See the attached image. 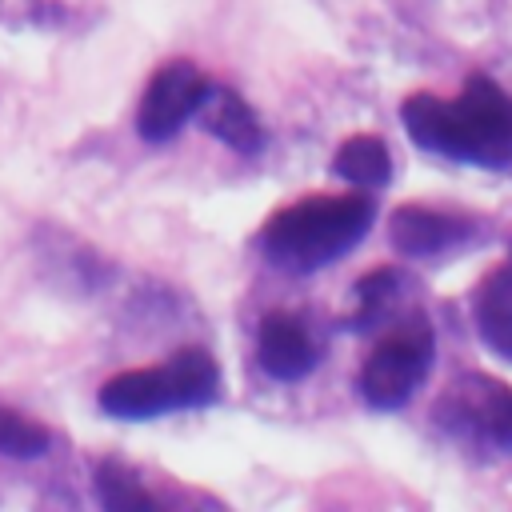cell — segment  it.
<instances>
[{
    "label": "cell",
    "instance_id": "6da1fadb",
    "mask_svg": "<svg viewBox=\"0 0 512 512\" xmlns=\"http://www.w3.org/2000/svg\"><path fill=\"white\" fill-rule=\"evenodd\" d=\"M400 116L412 144L424 152L476 168L512 164V96L488 76H472L456 100L412 92Z\"/></svg>",
    "mask_w": 512,
    "mask_h": 512
},
{
    "label": "cell",
    "instance_id": "7a4b0ae2",
    "mask_svg": "<svg viewBox=\"0 0 512 512\" xmlns=\"http://www.w3.org/2000/svg\"><path fill=\"white\" fill-rule=\"evenodd\" d=\"M376 204L364 192L348 196H304L284 204L256 232V248L272 268L316 272L332 260H344L372 228Z\"/></svg>",
    "mask_w": 512,
    "mask_h": 512
},
{
    "label": "cell",
    "instance_id": "3957f363",
    "mask_svg": "<svg viewBox=\"0 0 512 512\" xmlns=\"http://www.w3.org/2000/svg\"><path fill=\"white\" fill-rule=\"evenodd\" d=\"M220 396V368L204 348H184L164 364L128 368L100 388V408L116 420H156L180 408H204Z\"/></svg>",
    "mask_w": 512,
    "mask_h": 512
},
{
    "label": "cell",
    "instance_id": "277c9868",
    "mask_svg": "<svg viewBox=\"0 0 512 512\" xmlns=\"http://www.w3.org/2000/svg\"><path fill=\"white\" fill-rule=\"evenodd\" d=\"M432 356H436V336H432L428 320L424 316L400 320L360 364L356 388H360L364 404L380 408V412H392V408L408 404L412 392L424 384V376L432 368Z\"/></svg>",
    "mask_w": 512,
    "mask_h": 512
},
{
    "label": "cell",
    "instance_id": "5b68a950",
    "mask_svg": "<svg viewBox=\"0 0 512 512\" xmlns=\"http://www.w3.org/2000/svg\"><path fill=\"white\" fill-rule=\"evenodd\" d=\"M436 424L456 440L488 452H512V384L468 372L456 376L436 400Z\"/></svg>",
    "mask_w": 512,
    "mask_h": 512
},
{
    "label": "cell",
    "instance_id": "8992f818",
    "mask_svg": "<svg viewBox=\"0 0 512 512\" xmlns=\"http://www.w3.org/2000/svg\"><path fill=\"white\" fill-rule=\"evenodd\" d=\"M208 76L192 60H168L152 72L140 108H136V132L152 144L172 140L204 104L208 96Z\"/></svg>",
    "mask_w": 512,
    "mask_h": 512
},
{
    "label": "cell",
    "instance_id": "52a82bcc",
    "mask_svg": "<svg viewBox=\"0 0 512 512\" xmlns=\"http://www.w3.org/2000/svg\"><path fill=\"white\" fill-rule=\"evenodd\" d=\"M392 244L400 248V256H416V260H432L444 256L452 248H460L472 236V224L464 216H452L444 208H428V204H400L392 212V228H388Z\"/></svg>",
    "mask_w": 512,
    "mask_h": 512
},
{
    "label": "cell",
    "instance_id": "ba28073f",
    "mask_svg": "<svg viewBox=\"0 0 512 512\" xmlns=\"http://www.w3.org/2000/svg\"><path fill=\"white\" fill-rule=\"evenodd\" d=\"M256 360L272 380H304L320 364V344L296 316L268 312L256 332Z\"/></svg>",
    "mask_w": 512,
    "mask_h": 512
},
{
    "label": "cell",
    "instance_id": "9c48e42d",
    "mask_svg": "<svg viewBox=\"0 0 512 512\" xmlns=\"http://www.w3.org/2000/svg\"><path fill=\"white\" fill-rule=\"evenodd\" d=\"M200 124L216 136V140H224L232 152H240V156H252V152H260V144H264V128H260V120H256V112L248 108V100H240L232 88H208V96H204V104H200Z\"/></svg>",
    "mask_w": 512,
    "mask_h": 512
},
{
    "label": "cell",
    "instance_id": "30bf717a",
    "mask_svg": "<svg viewBox=\"0 0 512 512\" xmlns=\"http://www.w3.org/2000/svg\"><path fill=\"white\" fill-rule=\"evenodd\" d=\"M472 316H476L480 340H484L496 356L512 360V260L500 264V268H492V272L480 280Z\"/></svg>",
    "mask_w": 512,
    "mask_h": 512
},
{
    "label": "cell",
    "instance_id": "8fae6325",
    "mask_svg": "<svg viewBox=\"0 0 512 512\" xmlns=\"http://www.w3.org/2000/svg\"><path fill=\"white\" fill-rule=\"evenodd\" d=\"M408 296H412V276H404L400 268H372L356 284V312L348 316V328L356 332L380 328L384 320L396 316V308H404Z\"/></svg>",
    "mask_w": 512,
    "mask_h": 512
},
{
    "label": "cell",
    "instance_id": "7c38bea8",
    "mask_svg": "<svg viewBox=\"0 0 512 512\" xmlns=\"http://www.w3.org/2000/svg\"><path fill=\"white\" fill-rule=\"evenodd\" d=\"M332 172L356 188H384L392 180V156L384 148V140L376 136H348L340 148H336V160H332Z\"/></svg>",
    "mask_w": 512,
    "mask_h": 512
},
{
    "label": "cell",
    "instance_id": "4fadbf2b",
    "mask_svg": "<svg viewBox=\"0 0 512 512\" xmlns=\"http://www.w3.org/2000/svg\"><path fill=\"white\" fill-rule=\"evenodd\" d=\"M96 500L112 512H144L156 508V496L140 484V476L124 460H100L96 464Z\"/></svg>",
    "mask_w": 512,
    "mask_h": 512
},
{
    "label": "cell",
    "instance_id": "5bb4252c",
    "mask_svg": "<svg viewBox=\"0 0 512 512\" xmlns=\"http://www.w3.org/2000/svg\"><path fill=\"white\" fill-rule=\"evenodd\" d=\"M48 448H52V432H48L40 420H32V416H24V412L0 404V456L36 460V456H44Z\"/></svg>",
    "mask_w": 512,
    "mask_h": 512
}]
</instances>
